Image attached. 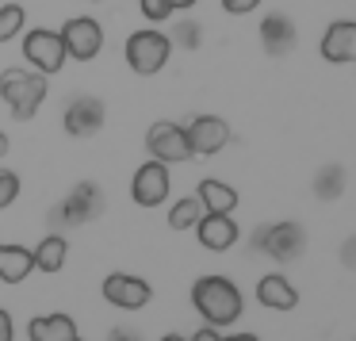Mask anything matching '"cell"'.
Masks as SVG:
<instances>
[{
    "label": "cell",
    "mask_w": 356,
    "mask_h": 341,
    "mask_svg": "<svg viewBox=\"0 0 356 341\" xmlns=\"http://www.w3.org/2000/svg\"><path fill=\"white\" fill-rule=\"evenodd\" d=\"M192 307L203 315L207 326H230L241 318V292L226 276H200L192 284Z\"/></svg>",
    "instance_id": "cell-1"
},
{
    "label": "cell",
    "mask_w": 356,
    "mask_h": 341,
    "mask_svg": "<svg viewBox=\"0 0 356 341\" xmlns=\"http://www.w3.org/2000/svg\"><path fill=\"white\" fill-rule=\"evenodd\" d=\"M47 93H50L47 73H39V70H19V65H12V70L0 73V100L8 104L16 123H27V119L39 116Z\"/></svg>",
    "instance_id": "cell-2"
},
{
    "label": "cell",
    "mask_w": 356,
    "mask_h": 341,
    "mask_svg": "<svg viewBox=\"0 0 356 341\" xmlns=\"http://www.w3.org/2000/svg\"><path fill=\"white\" fill-rule=\"evenodd\" d=\"M123 54H127V65H131L138 77H154V73H161L165 65H169L172 42H169V35H161L157 27H142V31H134L131 39H127Z\"/></svg>",
    "instance_id": "cell-3"
},
{
    "label": "cell",
    "mask_w": 356,
    "mask_h": 341,
    "mask_svg": "<svg viewBox=\"0 0 356 341\" xmlns=\"http://www.w3.org/2000/svg\"><path fill=\"white\" fill-rule=\"evenodd\" d=\"M253 249L268 253L272 261H280V264L299 261L302 249H307V230H302L299 223H291V219H284V223H268V226H261V230L253 234Z\"/></svg>",
    "instance_id": "cell-4"
},
{
    "label": "cell",
    "mask_w": 356,
    "mask_h": 341,
    "mask_svg": "<svg viewBox=\"0 0 356 341\" xmlns=\"http://www.w3.org/2000/svg\"><path fill=\"white\" fill-rule=\"evenodd\" d=\"M58 35H62L65 58H73V62H92V58L104 50V27L96 24L92 16H73V19H65Z\"/></svg>",
    "instance_id": "cell-5"
},
{
    "label": "cell",
    "mask_w": 356,
    "mask_h": 341,
    "mask_svg": "<svg viewBox=\"0 0 356 341\" xmlns=\"http://www.w3.org/2000/svg\"><path fill=\"white\" fill-rule=\"evenodd\" d=\"M24 58L31 62V70L39 73H62V65L70 62L65 58V47H62V35L50 31V27H31L24 35Z\"/></svg>",
    "instance_id": "cell-6"
},
{
    "label": "cell",
    "mask_w": 356,
    "mask_h": 341,
    "mask_svg": "<svg viewBox=\"0 0 356 341\" xmlns=\"http://www.w3.org/2000/svg\"><path fill=\"white\" fill-rule=\"evenodd\" d=\"M104 215V192L96 180H81L70 196L54 207V223H65V226H81L88 219H100Z\"/></svg>",
    "instance_id": "cell-7"
},
{
    "label": "cell",
    "mask_w": 356,
    "mask_h": 341,
    "mask_svg": "<svg viewBox=\"0 0 356 341\" xmlns=\"http://www.w3.org/2000/svg\"><path fill=\"white\" fill-rule=\"evenodd\" d=\"M169 188H172L169 165L157 161V157H149L146 165H138V173H134V180H131V196H134L138 207H161V203L169 200Z\"/></svg>",
    "instance_id": "cell-8"
},
{
    "label": "cell",
    "mask_w": 356,
    "mask_h": 341,
    "mask_svg": "<svg viewBox=\"0 0 356 341\" xmlns=\"http://www.w3.org/2000/svg\"><path fill=\"white\" fill-rule=\"evenodd\" d=\"M104 119H108V108H104L100 96H73L62 116V127L73 138H92L104 131Z\"/></svg>",
    "instance_id": "cell-9"
},
{
    "label": "cell",
    "mask_w": 356,
    "mask_h": 341,
    "mask_svg": "<svg viewBox=\"0 0 356 341\" xmlns=\"http://www.w3.org/2000/svg\"><path fill=\"white\" fill-rule=\"evenodd\" d=\"M184 138L192 157H215L218 150L230 142V123L218 116H195L192 123L184 127Z\"/></svg>",
    "instance_id": "cell-10"
},
{
    "label": "cell",
    "mask_w": 356,
    "mask_h": 341,
    "mask_svg": "<svg viewBox=\"0 0 356 341\" xmlns=\"http://www.w3.org/2000/svg\"><path fill=\"white\" fill-rule=\"evenodd\" d=\"M104 299L119 310H142L154 299V287H149V280L131 276V272H111L104 280Z\"/></svg>",
    "instance_id": "cell-11"
},
{
    "label": "cell",
    "mask_w": 356,
    "mask_h": 341,
    "mask_svg": "<svg viewBox=\"0 0 356 341\" xmlns=\"http://www.w3.org/2000/svg\"><path fill=\"white\" fill-rule=\"evenodd\" d=\"M146 150H149V157H157V161H165V165L188 161V157H192L188 138H184V127L169 123V119H161V123H154L146 131Z\"/></svg>",
    "instance_id": "cell-12"
},
{
    "label": "cell",
    "mask_w": 356,
    "mask_h": 341,
    "mask_svg": "<svg viewBox=\"0 0 356 341\" xmlns=\"http://www.w3.org/2000/svg\"><path fill=\"white\" fill-rule=\"evenodd\" d=\"M295 42H299V31H295L291 16L272 12V16L261 19V47L268 58H287L295 50Z\"/></svg>",
    "instance_id": "cell-13"
},
{
    "label": "cell",
    "mask_w": 356,
    "mask_h": 341,
    "mask_svg": "<svg viewBox=\"0 0 356 341\" xmlns=\"http://www.w3.org/2000/svg\"><path fill=\"white\" fill-rule=\"evenodd\" d=\"M322 58L333 65L356 62V19H337L322 35Z\"/></svg>",
    "instance_id": "cell-14"
},
{
    "label": "cell",
    "mask_w": 356,
    "mask_h": 341,
    "mask_svg": "<svg viewBox=\"0 0 356 341\" xmlns=\"http://www.w3.org/2000/svg\"><path fill=\"white\" fill-rule=\"evenodd\" d=\"M195 238H200L203 249H211V253H226V249L238 241V223H234L230 215H203L200 223H195Z\"/></svg>",
    "instance_id": "cell-15"
},
{
    "label": "cell",
    "mask_w": 356,
    "mask_h": 341,
    "mask_svg": "<svg viewBox=\"0 0 356 341\" xmlns=\"http://www.w3.org/2000/svg\"><path fill=\"white\" fill-rule=\"evenodd\" d=\"M257 299H261V307H268V310H295L299 307V292H295L291 280L280 276V272L261 276V284H257Z\"/></svg>",
    "instance_id": "cell-16"
},
{
    "label": "cell",
    "mask_w": 356,
    "mask_h": 341,
    "mask_svg": "<svg viewBox=\"0 0 356 341\" xmlns=\"http://www.w3.org/2000/svg\"><path fill=\"white\" fill-rule=\"evenodd\" d=\"M27 338L31 341H70L77 338V322H73L70 315H39L27 322Z\"/></svg>",
    "instance_id": "cell-17"
},
{
    "label": "cell",
    "mask_w": 356,
    "mask_h": 341,
    "mask_svg": "<svg viewBox=\"0 0 356 341\" xmlns=\"http://www.w3.org/2000/svg\"><path fill=\"white\" fill-rule=\"evenodd\" d=\"M195 196H200L203 211H211V215H234V207H238V192L226 180H215V177L200 180V192Z\"/></svg>",
    "instance_id": "cell-18"
},
{
    "label": "cell",
    "mask_w": 356,
    "mask_h": 341,
    "mask_svg": "<svg viewBox=\"0 0 356 341\" xmlns=\"http://www.w3.org/2000/svg\"><path fill=\"white\" fill-rule=\"evenodd\" d=\"M31 269H35V261H31V249L27 246H0V280L4 284H19V280H27L31 276Z\"/></svg>",
    "instance_id": "cell-19"
},
{
    "label": "cell",
    "mask_w": 356,
    "mask_h": 341,
    "mask_svg": "<svg viewBox=\"0 0 356 341\" xmlns=\"http://www.w3.org/2000/svg\"><path fill=\"white\" fill-rule=\"evenodd\" d=\"M65 257H70V246H65L62 234H47V238L31 249V261L39 272H62Z\"/></svg>",
    "instance_id": "cell-20"
},
{
    "label": "cell",
    "mask_w": 356,
    "mask_h": 341,
    "mask_svg": "<svg viewBox=\"0 0 356 341\" xmlns=\"http://www.w3.org/2000/svg\"><path fill=\"white\" fill-rule=\"evenodd\" d=\"M341 192H345V169H341V165H325L314 177V196L330 203V200H337Z\"/></svg>",
    "instance_id": "cell-21"
},
{
    "label": "cell",
    "mask_w": 356,
    "mask_h": 341,
    "mask_svg": "<svg viewBox=\"0 0 356 341\" xmlns=\"http://www.w3.org/2000/svg\"><path fill=\"white\" fill-rule=\"evenodd\" d=\"M203 215H207V211H203L200 196H188V200H180L177 207L169 211V226H172V230H192Z\"/></svg>",
    "instance_id": "cell-22"
},
{
    "label": "cell",
    "mask_w": 356,
    "mask_h": 341,
    "mask_svg": "<svg viewBox=\"0 0 356 341\" xmlns=\"http://www.w3.org/2000/svg\"><path fill=\"white\" fill-rule=\"evenodd\" d=\"M27 12L24 4H0V42H12L16 35H24Z\"/></svg>",
    "instance_id": "cell-23"
},
{
    "label": "cell",
    "mask_w": 356,
    "mask_h": 341,
    "mask_svg": "<svg viewBox=\"0 0 356 341\" xmlns=\"http://www.w3.org/2000/svg\"><path fill=\"white\" fill-rule=\"evenodd\" d=\"M200 39H203V27L195 24V19H184V24H177V31H172L169 42H177V47H184V50H195Z\"/></svg>",
    "instance_id": "cell-24"
},
{
    "label": "cell",
    "mask_w": 356,
    "mask_h": 341,
    "mask_svg": "<svg viewBox=\"0 0 356 341\" xmlns=\"http://www.w3.org/2000/svg\"><path fill=\"white\" fill-rule=\"evenodd\" d=\"M19 200V177L12 169H0V211H8Z\"/></svg>",
    "instance_id": "cell-25"
},
{
    "label": "cell",
    "mask_w": 356,
    "mask_h": 341,
    "mask_svg": "<svg viewBox=\"0 0 356 341\" xmlns=\"http://www.w3.org/2000/svg\"><path fill=\"white\" fill-rule=\"evenodd\" d=\"M138 8H142V16H146L149 24H165V19L172 16L169 0H138Z\"/></svg>",
    "instance_id": "cell-26"
},
{
    "label": "cell",
    "mask_w": 356,
    "mask_h": 341,
    "mask_svg": "<svg viewBox=\"0 0 356 341\" xmlns=\"http://www.w3.org/2000/svg\"><path fill=\"white\" fill-rule=\"evenodd\" d=\"M257 4H261V0H222V8L230 12V16H249V12H257Z\"/></svg>",
    "instance_id": "cell-27"
},
{
    "label": "cell",
    "mask_w": 356,
    "mask_h": 341,
    "mask_svg": "<svg viewBox=\"0 0 356 341\" xmlns=\"http://www.w3.org/2000/svg\"><path fill=\"white\" fill-rule=\"evenodd\" d=\"M16 338V322H12V315L4 307H0V341H12Z\"/></svg>",
    "instance_id": "cell-28"
},
{
    "label": "cell",
    "mask_w": 356,
    "mask_h": 341,
    "mask_svg": "<svg viewBox=\"0 0 356 341\" xmlns=\"http://www.w3.org/2000/svg\"><path fill=\"white\" fill-rule=\"evenodd\" d=\"M188 341H222V333H218V326H200Z\"/></svg>",
    "instance_id": "cell-29"
},
{
    "label": "cell",
    "mask_w": 356,
    "mask_h": 341,
    "mask_svg": "<svg viewBox=\"0 0 356 341\" xmlns=\"http://www.w3.org/2000/svg\"><path fill=\"white\" fill-rule=\"evenodd\" d=\"M341 261H345L348 269H356V238L345 241V249H341Z\"/></svg>",
    "instance_id": "cell-30"
},
{
    "label": "cell",
    "mask_w": 356,
    "mask_h": 341,
    "mask_svg": "<svg viewBox=\"0 0 356 341\" xmlns=\"http://www.w3.org/2000/svg\"><path fill=\"white\" fill-rule=\"evenodd\" d=\"M108 341H142V338H138L134 330H111V333H108Z\"/></svg>",
    "instance_id": "cell-31"
},
{
    "label": "cell",
    "mask_w": 356,
    "mask_h": 341,
    "mask_svg": "<svg viewBox=\"0 0 356 341\" xmlns=\"http://www.w3.org/2000/svg\"><path fill=\"white\" fill-rule=\"evenodd\" d=\"M169 4H172V12H188V8L195 4V0H169Z\"/></svg>",
    "instance_id": "cell-32"
},
{
    "label": "cell",
    "mask_w": 356,
    "mask_h": 341,
    "mask_svg": "<svg viewBox=\"0 0 356 341\" xmlns=\"http://www.w3.org/2000/svg\"><path fill=\"white\" fill-rule=\"evenodd\" d=\"M222 341H261L257 333H230V338H222Z\"/></svg>",
    "instance_id": "cell-33"
},
{
    "label": "cell",
    "mask_w": 356,
    "mask_h": 341,
    "mask_svg": "<svg viewBox=\"0 0 356 341\" xmlns=\"http://www.w3.org/2000/svg\"><path fill=\"white\" fill-rule=\"evenodd\" d=\"M4 154H8V134L0 131V157H4Z\"/></svg>",
    "instance_id": "cell-34"
},
{
    "label": "cell",
    "mask_w": 356,
    "mask_h": 341,
    "mask_svg": "<svg viewBox=\"0 0 356 341\" xmlns=\"http://www.w3.org/2000/svg\"><path fill=\"white\" fill-rule=\"evenodd\" d=\"M161 341H184V338H180V333H165Z\"/></svg>",
    "instance_id": "cell-35"
},
{
    "label": "cell",
    "mask_w": 356,
    "mask_h": 341,
    "mask_svg": "<svg viewBox=\"0 0 356 341\" xmlns=\"http://www.w3.org/2000/svg\"><path fill=\"white\" fill-rule=\"evenodd\" d=\"M70 341H81V338H70Z\"/></svg>",
    "instance_id": "cell-36"
},
{
    "label": "cell",
    "mask_w": 356,
    "mask_h": 341,
    "mask_svg": "<svg viewBox=\"0 0 356 341\" xmlns=\"http://www.w3.org/2000/svg\"><path fill=\"white\" fill-rule=\"evenodd\" d=\"M92 4H100V0H92Z\"/></svg>",
    "instance_id": "cell-37"
}]
</instances>
